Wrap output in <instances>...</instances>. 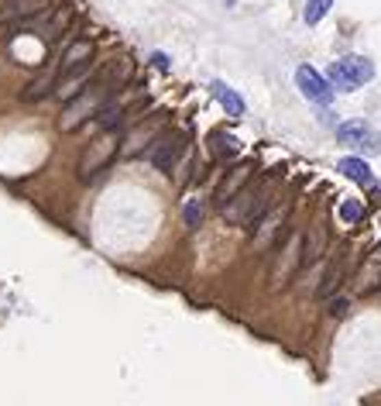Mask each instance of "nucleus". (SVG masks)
Masks as SVG:
<instances>
[{"label": "nucleus", "mask_w": 381, "mask_h": 406, "mask_svg": "<svg viewBox=\"0 0 381 406\" xmlns=\"http://www.w3.org/2000/svg\"><path fill=\"white\" fill-rule=\"evenodd\" d=\"M268 211H271V182H261L258 189L244 186L223 207V221H230V224H258Z\"/></svg>", "instance_id": "f257e3e1"}, {"label": "nucleus", "mask_w": 381, "mask_h": 406, "mask_svg": "<svg viewBox=\"0 0 381 406\" xmlns=\"http://www.w3.org/2000/svg\"><path fill=\"white\" fill-rule=\"evenodd\" d=\"M121 145H124V138H121V131L117 128H107V131H100L93 141H90V148L83 152V158H79V179L83 182H90V179H97L110 162H114V155L121 152Z\"/></svg>", "instance_id": "f03ea898"}, {"label": "nucleus", "mask_w": 381, "mask_h": 406, "mask_svg": "<svg viewBox=\"0 0 381 406\" xmlns=\"http://www.w3.org/2000/svg\"><path fill=\"white\" fill-rule=\"evenodd\" d=\"M107 93H110V86H107L103 80H97V83L86 86L79 97L66 100V110H62V117H59V131H76L79 124H86L90 117H97V110L103 107Z\"/></svg>", "instance_id": "7ed1b4c3"}, {"label": "nucleus", "mask_w": 381, "mask_h": 406, "mask_svg": "<svg viewBox=\"0 0 381 406\" xmlns=\"http://www.w3.org/2000/svg\"><path fill=\"white\" fill-rule=\"evenodd\" d=\"M326 80H330V86H333V90L354 93L357 86H364V83H371V80H374V66H371V59H364V56H343V59L330 62Z\"/></svg>", "instance_id": "20e7f679"}, {"label": "nucleus", "mask_w": 381, "mask_h": 406, "mask_svg": "<svg viewBox=\"0 0 381 406\" xmlns=\"http://www.w3.org/2000/svg\"><path fill=\"white\" fill-rule=\"evenodd\" d=\"M302 255H306V238H302L299 231H292L288 241H285V248L278 252V259H275V265H271V279H268V283H271L275 293L292 283V276H295L299 265H302Z\"/></svg>", "instance_id": "39448f33"}, {"label": "nucleus", "mask_w": 381, "mask_h": 406, "mask_svg": "<svg viewBox=\"0 0 381 406\" xmlns=\"http://www.w3.org/2000/svg\"><path fill=\"white\" fill-rule=\"evenodd\" d=\"M182 152H186V138H182L179 131H158V134L151 138V145L145 148V158H148L155 169H162V172H175Z\"/></svg>", "instance_id": "423d86ee"}, {"label": "nucleus", "mask_w": 381, "mask_h": 406, "mask_svg": "<svg viewBox=\"0 0 381 406\" xmlns=\"http://www.w3.org/2000/svg\"><path fill=\"white\" fill-rule=\"evenodd\" d=\"M288 214H292V203L288 200H282V203H271V211L254 224V248H268L278 235H282V224L288 221Z\"/></svg>", "instance_id": "0eeeda50"}, {"label": "nucleus", "mask_w": 381, "mask_h": 406, "mask_svg": "<svg viewBox=\"0 0 381 406\" xmlns=\"http://www.w3.org/2000/svg\"><path fill=\"white\" fill-rule=\"evenodd\" d=\"M336 138L343 145H354L360 152H381V134L364 124V121H347V124H336Z\"/></svg>", "instance_id": "6e6552de"}, {"label": "nucleus", "mask_w": 381, "mask_h": 406, "mask_svg": "<svg viewBox=\"0 0 381 406\" xmlns=\"http://www.w3.org/2000/svg\"><path fill=\"white\" fill-rule=\"evenodd\" d=\"M295 83H299V90H302V97L306 100H312V104H330L333 100V86H330V80H323L312 66H299L295 69Z\"/></svg>", "instance_id": "1a4fd4ad"}, {"label": "nucleus", "mask_w": 381, "mask_h": 406, "mask_svg": "<svg viewBox=\"0 0 381 406\" xmlns=\"http://www.w3.org/2000/svg\"><path fill=\"white\" fill-rule=\"evenodd\" d=\"M354 289H357L360 296L381 289V245L364 255V262H360V269H357V279H354Z\"/></svg>", "instance_id": "9d476101"}, {"label": "nucleus", "mask_w": 381, "mask_h": 406, "mask_svg": "<svg viewBox=\"0 0 381 406\" xmlns=\"http://www.w3.org/2000/svg\"><path fill=\"white\" fill-rule=\"evenodd\" d=\"M90 80H93V66H90V62H83V66H76V69L62 73V80H59L56 93H59L62 100H73V97H79V93L90 86Z\"/></svg>", "instance_id": "9b49d317"}, {"label": "nucleus", "mask_w": 381, "mask_h": 406, "mask_svg": "<svg viewBox=\"0 0 381 406\" xmlns=\"http://www.w3.org/2000/svg\"><path fill=\"white\" fill-rule=\"evenodd\" d=\"M251 172H254V165H251V162H241V165H237V169H234V172L220 182V186H217V203H220V207H227V203H230V200H234L244 186H247Z\"/></svg>", "instance_id": "f8f14e48"}, {"label": "nucleus", "mask_w": 381, "mask_h": 406, "mask_svg": "<svg viewBox=\"0 0 381 406\" xmlns=\"http://www.w3.org/2000/svg\"><path fill=\"white\" fill-rule=\"evenodd\" d=\"M158 128H162V114H158V117H151V121H148V128H145V124H141V128H134V131L124 138L121 152H124V155H134V152H141L145 145H151V138L158 134Z\"/></svg>", "instance_id": "ddd939ff"}, {"label": "nucleus", "mask_w": 381, "mask_h": 406, "mask_svg": "<svg viewBox=\"0 0 381 406\" xmlns=\"http://www.w3.org/2000/svg\"><path fill=\"white\" fill-rule=\"evenodd\" d=\"M90 59H93V42L76 38V42H69V49L62 52V59H59V73H69V69H76V66L90 62Z\"/></svg>", "instance_id": "4468645a"}, {"label": "nucleus", "mask_w": 381, "mask_h": 406, "mask_svg": "<svg viewBox=\"0 0 381 406\" xmlns=\"http://www.w3.org/2000/svg\"><path fill=\"white\" fill-rule=\"evenodd\" d=\"M210 90H213V97L220 100V107L227 110V117H244V100H241V97L227 86V83H220V80H217Z\"/></svg>", "instance_id": "2eb2a0df"}, {"label": "nucleus", "mask_w": 381, "mask_h": 406, "mask_svg": "<svg viewBox=\"0 0 381 406\" xmlns=\"http://www.w3.org/2000/svg\"><path fill=\"white\" fill-rule=\"evenodd\" d=\"M210 145H213V155H217L220 162L241 155V141H237L234 134H227V131H213V134H210Z\"/></svg>", "instance_id": "dca6fc26"}, {"label": "nucleus", "mask_w": 381, "mask_h": 406, "mask_svg": "<svg viewBox=\"0 0 381 406\" xmlns=\"http://www.w3.org/2000/svg\"><path fill=\"white\" fill-rule=\"evenodd\" d=\"M336 169H340L347 179L360 182V186H374V176H371V169H367V162H364V158H340V162H336Z\"/></svg>", "instance_id": "f3484780"}, {"label": "nucleus", "mask_w": 381, "mask_h": 406, "mask_svg": "<svg viewBox=\"0 0 381 406\" xmlns=\"http://www.w3.org/2000/svg\"><path fill=\"white\" fill-rule=\"evenodd\" d=\"M323 248H326V228L323 224H312L309 228V238H306V255H302V265H316L323 259Z\"/></svg>", "instance_id": "a211bd4d"}, {"label": "nucleus", "mask_w": 381, "mask_h": 406, "mask_svg": "<svg viewBox=\"0 0 381 406\" xmlns=\"http://www.w3.org/2000/svg\"><path fill=\"white\" fill-rule=\"evenodd\" d=\"M56 86H59V80H56V69H49V73H42L38 80H32L28 86H25V100H42V97H49V93H56Z\"/></svg>", "instance_id": "6ab92c4d"}, {"label": "nucleus", "mask_w": 381, "mask_h": 406, "mask_svg": "<svg viewBox=\"0 0 381 406\" xmlns=\"http://www.w3.org/2000/svg\"><path fill=\"white\" fill-rule=\"evenodd\" d=\"M121 117H124V107H121V104H107V107H100V110H97V117H93V121L107 131V128H117V124H121Z\"/></svg>", "instance_id": "aec40b11"}, {"label": "nucleus", "mask_w": 381, "mask_h": 406, "mask_svg": "<svg viewBox=\"0 0 381 406\" xmlns=\"http://www.w3.org/2000/svg\"><path fill=\"white\" fill-rule=\"evenodd\" d=\"M333 8V0H306V25H319Z\"/></svg>", "instance_id": "412c9836"}, {"label": "nucleus", "mask_w": 381, "mask_h": 406, "mask_svg": "<svg viewBox=\"0 0 381 406\" xmlns=\"http://www.w3.org/2000/svg\"><path fill=\"white\" fill-rule=\"evenodd\" d=\"M360 217H364V203L360 200H343L340 203V221L343 224H357Z\"/></svg>", "instance_id": "4be33fe9"}, {"label": "nucleus", "mask_w": 381, "mask_h": 406, "mask_svg": "<svg viewBox=\"0 0 381 406\" xmlns=\"http://www.w3.org/2000/svg\"><path fill=\"white\" fill-rule=\"evenodd\" d=\"M203 211H206V207H203L199 200H189V203H186V224H189V228H199V221H203Z\"/></svg>", "instance_id": "5701e85b"}, {"label": "nucleus", "mask_w": 381, "mask_h": 406, "mask_svg": "<svg viewBox=\"0 0 381 406\" xmlns=\"http://www.w3.org/2000/svg\"><path fill=\"white\" fill-rule=\"evenodd\" d=\"M330 313H333V317H343V313H347V303H343V300H336V303L330 307Z\"/></svg>", "instance_id": "b1692460"}, {"label": "nucleus", "mask_w": 381, "mask_h": 406, "mask_svg": "<svg viewBox=\"0 0 381 406\" xmlns=\"http://www.w3.org/2000/svg\"><path fill=\"white\" fill-rule=\"evenodd\" d=\"M151 62H155V66H158V69H169V59H165V56H162V52H155V56H151Z\"/></svg>", "instance_id": "393cba45"}]
</instances>
